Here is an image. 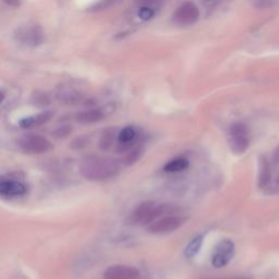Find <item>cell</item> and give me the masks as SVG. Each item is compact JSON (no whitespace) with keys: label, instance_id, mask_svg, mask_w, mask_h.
Wrapping results in <instances>:
<instances>
[{"label":"cell","instance_id":"5bb4252c","mask_svg":"<svg viewBox=\"0 0 279 279\" xmlns=\"http://www.w3.org/2000/svg\"><path fill=\"white\" fill-rule=\"evenodd\" d=\"M104 118V113L99 109H91L87 111H82L76 115V121L80 123H95L98 122Z\"/></svg>","mask_w":279,"mask_h":279},{"label":"cell","instance_id":"6da1fadb","mask_svg":"<svg viewBox=\"0 0 279 279\" xmlns=\"http://www.w3.org/2000/svg\"><path fill=\"white\" fill-rule=\"evenodd\" d=\"M80 172L89 180L103 181L117 175L119 173V166L110 158L91 156L82 160Z\"/></svg>","mask_w":279,"mask_h":279},{"label":"cell","instance_id":"e0dca14e","mask_svg":"<svg viewBox=\"0 0 279 279\" xmlns=\"http://www.w3.org/2000/svg\"><path fill=\"white\" fill-rule=\"evenodd\" d=\"M58 96H59V99L61 100V102H64L69 105H74V104L80 103L82 99V96L80 93L74 92V91H69V90L60 92Z\"/></svg>","mask_w":279,"mask_h":279},{"label":"cell","instance_id":"83f0119b","mask_svg":"<svg viewBox=\"0 0 279 279\" xmlns=\"http://www.w3.org/2000/svg\"><path fill=\"white\" fill-rule=\"evenodd\" d=\"M115 2V0H104V6H108Z\"/></svg>","mask_w":279,"mask_h":279},{"label":"cell","instance_id":"484cf974","mask_svg":"<svg viewBox=\"0 0 279 279\" xmlns=\"http://www.w3.org/2000/svg\"><path fill=\"white\" fill-rule=\"evenodd\" d=\"M273 161L275 162V165L279 167V146L275 150L274 155H273Z\"/></svg>","mask_w":279,"mask_h":279},{"label":"cell","instance_id":"4fadbf2b","mask_svg":"<svg viewBox=\"0 0 279 279\" xmlns=\"http://www.w3.org/2000/svg\"><path fill=\"white\" fill-rule=\"evenodd\" d=\"M272 180V168L266 157H260V173H259V187L260 189H266Z\"/></svg>","mask_w":279,"mask_h":279},{"label":"cell","instance_id":"d4e9b609","mask_svg":"<svg viewBox=\"0 0 279 279\" xmlns=\"http://www.w3.org/2000/svg\"><path fill=\"white\" fill-rule=\"evenodd\" d=\"M3 2L10 7H19L22 3V0H3Z\"/></svg>","mask_w":279,"mask_h":279},{"label":"cell","instance_id":"30bf717a","mask_svg":"<svg viewBox=\"0 0 279 279\" xmlns=\"http://www.w3.org/2000/svg\"><path fill=\"white\" fill-rule=\"evenodd\" d=\"M0 193L4 197H20L26 193V187L19 181L3 180L0 182Z\"/></svg>","mask_w":279,"mask_h":279},{"label":"cell","instance_id":"277c9868","mask_svg":"<svg viewBox=\"0 0 279 279\" xmlns=\"http://www.w3.org/2000/svg\"><path fill=\"white\" fill-rule=\"evenodd\" d=\"M15 40L29 47H36L45 41V33L38 25H23L14 33Z\"/></svg>","mask_w":279,"mask_h":279},{"label":"cell","instance_id":"44dd1931","mask_svg":"<svg viewBox=\"0 0 279 279\" xmlns=\"http://www.w3.org/2000/svg\"><path fill=\"white\" fill-rule=\"evenodd\" d=\"M252 4L258 9H268L276 5L275 0H252Z\"/></svg>","mask_w":279,"mask_h":279},{"label":"cell","instance_id":"4316f807","mask_svg":"<svg viewBox=\"0 0 279 279\" xmlns=\"http://www.w3.org/2000/svg\"><path fill=\"white\" fill-rule=\"evenodd\" d=\"M203 2L206 5H212V4H216L217 0H203Z\"/></svg>","mask_w":279,"mask_h":279},{"label":"cell","instance_id":"3957f363","mask_svg":"<svg viewBox=\"0 0 279 279\" xmlns=\"http://www.w3.org/2000/svg\"><path fill=\"white\" fill-rule=\"evenodd\" d=\"M250 145L249 130L243 123H234L229 129V146L235 154L244 153Z\"/></svg>","mask_w":279,"mask_h":279},{"label":"cell","instance_id":"603a6c76","mask_svg":"<svg viewBox=\"0 0 279 279\" xmlns=\"http://www.w3.org/2000/svg\"><path fill=\"white\" fill-rule=\"evenodd\" d=\"M164 0H136V3L138 4L140 7H150L155 9L156 6L158 7Z\"/></svg>","mask_w":279,"mask_h":279},{"label":"cell","instance_id":"8fae6325","mask_svg":"<svg viewBox=\"0 0 279 279\" xmlns=\"http://www.w3.org/2000/svg\"><path fill=\"white\" fill-rule=\"evenodd\" d=\"M52 117L51 111H44L42 114H38L36 116H32V117H27L22 119L20 121V127L23 129H29L33 127H38L47 123Z\"/></svg>","mask_w":279,"mask_h":279},{"label":"cell","instance_id":"7a4b0ae2","mask_svg":"<svg viewBox=\"0 0 279 279\" xmlns=\"http://www.w3.org/2000/svg\"><path fill=\"white\" fill-rule=\"evenodd\" d=\"M170 205L157 204L155 202H144L138 205L131 214L129 221L132 225H147L153 222L157 217L172 212Z\"/></svg>","mask_w":279,"mask_h":279},{"label":"cell","instance_id":"52a82bcc","mask_svg":"<svg viewBox=\"0 0 279 279\" xmlns=\"http://www.w3.org/2000/svg\"><path fill=\"white\" fill-rule=\"evenodd\" d=\"M200 18L199 8L193 3H185L178 8L174 14V21L180 26L194 24Z\"/></svg>","mask_w":279,"mask_h":279},{"label":"cell","instance_id":"cb8c5ba5","mask_svg":"<svg viewBox=\"0 0 279 279\" xmlns=\"http://www.w3.org/2000/svg\"><path fill=\"white\" fill-rule=\"evenodd\" d=\"M141 156V151L137 150V151H133L131 152L130 154H128L126 158H125V162L127 165H130V164H133L134 161H136L138 159V157Z\"/></svg>","mask_w":279,"mask_h":279},{"label":"cell","instance_id":"ffe728a7","mask_svg":"<svg viewBox=\"0 0 279 279\" xmlns=\"http://www.w3.org/2000/svg\"><path fill=\"white\" fill-rule=\"evenodd\" d=\"M155 9L150 7H140L138 10V17L141 18L143 21H147L154 17Z\"/></svg>","mask_w":279,"mask_h":279},{"label":"cell","instance_id":"7402d4cb","mask_svg":"<svg viewBox=\"0 0 279 279\" xmlns=\"http://www.w3.org/2000/svg\"><path fill=\"white\" fill-rule=\"evenodd\" d=\"M113 135L114 134H113L111 131H107V132L104 133L102 141H100V146H102L103 150H108L111 146L113 140H114Z\"/></svg>","mask_w":279,"mask_h":279},{"label":"cell","instance_id":"9c48e42d","mask_svg":"<svg viewBox=\"0 0 279 279\" xmlns=\"http://www.w3.org/2000/svg\"><path fill=\"white\" fill-rule=\"evenodd\" d=\"M105 279H141V273L135 267L113 265L104 272Z\"/></svg>","mask_w":279,"mask_h":279},{"label":"cell","instance_id":"5b68a950","mask_svg":"<svg viewBox=\"0 0 279 279\" xmlns=\"http://www.w3.org/2000/svg\"><path fill=\"white\" fill-rule=\"evenodd\" d=\"M19 146L27 154H43L52 149L51 143L47 138L37 134H25L19 140Z\"/></svg>","mask_w":279,"mask_h":279},{"label":"cell","instance_id":"7c38bea8","mask_svg":"<svg viewBox=\"0 0 279 279\" xmlns=\"http://www.w3.org/2000/svg\"><path fill=\"white\" fill-rule=\"evenodd\" d=\"M136 137V131L133 127H127L120 131L118 134V142H119V150L125 152L131 149V145L134 143Z\"/></svg>","mask_w":279,"mask_h":279},{"label":"cell","instance_id":"2e32d148","mask_svg":"<svg viewBox=\"0 0 279 279\" xmlns=\"http://www.w3.org/2000/svg\"><path fill=\"white\" fill-rule=\"evenodd\" d=\"M189 167V161L185 158H176L170 160L167 165H165L164 170L167 173H179L185 170Z\"/></svg>","mask_w":279,"mask_h":279},{"label":"cell","instance_id":"9a60e30c","mask_svg":"<svg viewBox=\"0 0 279 279\" xmlns=\"http://www.w3.org/2000/svg\"><path fill=\"white\" fill-rule=\"evenodd\" d=\"M203 239H204L203 236H197L192 240V241L188 244V246L185 247V251H184L185 258L193 259L196 257V255L199 253V251L201 250V247H202Z\"/></svg>","mask_w":279,"mask_h":279},{"label":"cell","instance_id":"8992f818","mask_svg":"<svg viewBox=\"0 0 279 279\" xmlns=\"http://www.w3.org/2000/svg\"><path fill=\"white\" fill-rule=\"evenodd\" d=\"M184 222V218L179 216H166L162 218L153 221L149 227L147 231L154 235H164L173 232L177 229H179Z\"/></svg>","mask_w":279,"mask_h":279},{"label":"cell","instance_id":"d6986e66","mask_svg":"<svg viewBox=\"0 0 279 279\" xmlns=\"http://www.w3.org/2000/svg\"><path fill=\"white\" fill-rule=\"evenodd\" d=\"M265 191L268 194H279V172L276 174L274 178L272 177V180H270Z\"/></svg>","mask_w":279,"mask_h":279},{"label":"cell","instance_id":"ac0fdd59","mask_svg":"<svg viewBox=\"0 0 279 279\" xmlns=\"http://www.w3.org/2000/svg\"><path fill=\"white\" fill-rule=\"evenodd\" d=\"M31 102L35 106H46L49 104V98L43 92H35L31 98Z\"/></svg>","mask_w":279,"mask_h":279},{"label":"cell","instance_id":"ba28073f","mask_svg":"<svg viewBox=\"0 0 279 279\" xmlns=\"http://www.w3.org/2000/svg\"><path fill=\"white\" fill-rule=\"evenodd\" d=\"M235 253V244L231 240L225 239L218 243L213 254L212 263L217 268H221L226 266L231 261Z\"/></svg>","mask_w":279,"mask_h":279}]
</instances>
